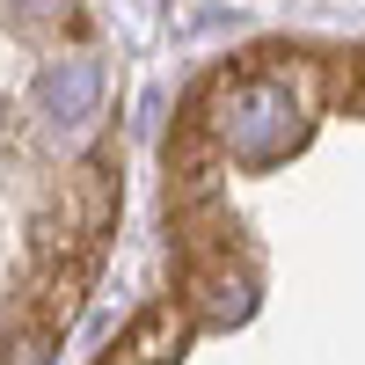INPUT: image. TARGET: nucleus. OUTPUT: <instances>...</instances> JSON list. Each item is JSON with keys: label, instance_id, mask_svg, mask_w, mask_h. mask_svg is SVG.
Returning a JSON list of instances; mask_svg holds the SVG:
<instances>
[{"label": "nucleus", "instance_id": "obj_1", "mask_svg": "<svg viewBox=\"0 0 365 365\" xmlns=\"http://www.w3.org/2000/svg\"><path fill=\"white\" fill-rule=\"evenodd\" d=\"M88 96H96V66H88V58H66V66L44 73V110L73 117V110H88Z\"/></svg>", "mask_w": 365, "mask_h": 365}]
</instances>
